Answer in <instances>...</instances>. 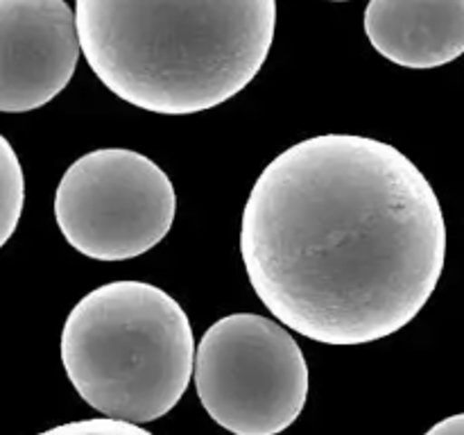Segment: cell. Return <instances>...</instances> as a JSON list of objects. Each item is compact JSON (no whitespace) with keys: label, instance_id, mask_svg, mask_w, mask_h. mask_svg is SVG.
<instances>
[{"label":"cell","instance_id":"1","mask_svg":"<svg viewBox=\"0 0 464 435\" xmlns=\"http://www.w3.org/2000/svg\"><path fill=\"white\" fill-rule=\"evenodd\" d=\"M249 284L308 340L352 347L411 324L447 258V225L424 172L394 145L322 134L272 159L240 225Z\"/></svg>","mask_w":464,"mask_h":435},{"label":"cell","instance_id":"2","mask_svg":"<svg viewBox=\"0 0 464 435\" xmlns=\"http://www.w3.org/2000/svg\"><path fill=\"white\" fill-rule=\"evenodd\" d=\"M82 54L125 102L163 116L238 95L275 41L276 0H77Z\"/></svg>","mask_w":464,"mask_h":435},{"label":"cell","instance_id":"3","mask_svg":"<svg viewBox=\"0 0 464 435\" xmlns=\"http://www.w3.org/2000/svg\"><path fill=\"white\" fill-rule=\"evenodd\" d=\"M195 338L181 304L145 281H111L68 313L62 362L93 411L145 424L168 415L195 374Z\"/></svg>","mask_w":464,"mask_h":435},{"label":"cell","instance_id":"4","mask_svg":"<svg viewBox=\"0 0 464 435\" xmlns=\"http://www.w3.org/2000/svg\"><path fill=\"white\" fill-rule=\"evenodd\" d=\"M193 379L208 417L234 435L284 433L302 415L311 388L297 340L256 313H234L208 326Z\"/></svg>","mask_w":464,"mask_h":435},{"label":"cell","instance_id":"5","mask_svg":"<svg viewBox=\"0 0 464 435\" xmlns=\"http://www.w3.org/2000/svg\"><path fill=\"white\" fill-rule=\"evenodd\" d=\"M175 213L170 177L127 148L80 157L54 193L59 231L72 249L95 261H127L150 252L168 236Z\"/></svg>","mask_w":464,"mask_h":435},{"label":"cell","instance_id":"6","mask_svg":"<svg viewBox=\"0 0 464 435\" xmlns=\"http://www.w3.org/2000/svg\"><path fill=\"white\" fill-rule=\"evenodd\" d=\"M80 54L66 0H0V111H34L57 98Z\"/></svg>","mask_w":464,"mask_h":435},{"label":"cell","instance_id":"7","mask_svg":"<svg viewBox=\"0 0 464 435\" xmlns=\"http://www.w3.org/2000/svg\"><path fill=\"white\" fill-rule=\"evenodd\" d=\"M365 32L376 53L429 71L464 54V0H370Z\"/></svg>","mask_w":464,"mask_h":435},{"label":"cell","instance_id":"8","mask_svg":"<svg viewBox=\"0 0 464 435\" xmlns=\"http://www.w3.org/2000/svg\"><path fill=\"white\" fill-rule=\"evenodd\" d=\"M0 245L7 243L16 231L18 220L23 213V199H25V181H23V168L7 139H0Z\"/></svg>","mask_w":464,"mask_h":435},{"label":"cell","instance_id":"9","mask_svg":"<svg viewBox=\"0 0 464 435\" xmlns=\"http://www.w3.org/2000/svg\"><path fill=\"white\" fill-rule=\"evenodd\" d=\"M39 435H154L150 430L140 429L139 424L122 420H111V417H93V420L68 421L54 429L44 430Z\"/></svg>","mask_w":464,"mask_h":435},{"label":"cell","instance_id":"10","mask_svg":"<svg viewBox=\"0 0 464 435\" xmlns=\"http://www.w3.org/2000/svg\"><path fill=\"white\" fill-rule=\"evenodd\" d=\"M424 435H464V412L438 421V424H435L433 429L426 430Z\"/></svg>","mask_w":464,"mask_h":435},{"label":"cell","instance_id":"11","mask_svg":"<svg viewBox=\"0 0 464 435\" xmlns=\"http://www.w3.org/2000/svg\"><path fill=\"white\" fill-rule=\"evenodd\" d=\"M331 3H347V0H331Z\"/></svg>","mask_w":464,"mask_h":435}]
</instances>
